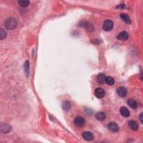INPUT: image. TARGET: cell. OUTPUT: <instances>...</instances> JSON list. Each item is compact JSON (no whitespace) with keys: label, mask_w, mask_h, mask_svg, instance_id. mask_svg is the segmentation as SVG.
<instances>
[{"label":"cell","mask_w":143,"mask_h":143,"mask_svg":"<svg viewBox=\"0 0 143 143\" xmlns=\"http://www.w3.org/2000/svg\"><path fill=\"white\" fill-rule=\"evenodd\" d=\"M120 17L121 19H122L124 22L126 23L127 24H131V22L130 17H129L128 15L125 14V13H121V14L120 15Z\"/></svg>","instance_id":"12"},{"label":"cell","mask_w":143,"mask_h":143,"mask_svg":"<svg viewBox=\"0 0 143 143\" xmlns=\"http://www.w3.org/2000/svg\"><path fill=\"white\" fill-rule=\"evenodd\" d=\"M85 123V120L82 117H77L74 120V124H75V125L79 127V128H82V127L84 126Z\"/></svg>","instance_id":"3"},{"label":"cell","mask_w":143,"mask_h":143,"mask_svg":"<svg viewBox=\"0 0 143 143\" xmlns=\"http://www.w3.org/2000/svg\"><path fill=\"white\" fill-rule=\"evenodd\" d=\"M114 26V23L112 21L106 20L104 21L103 24V29L106 31H110L111 30Z\"/></svg>","instance_id":"2"},{"label":"cell","mask_w":143,"mask_h":143,"mask_svg":"<svg viewBox=\"0 0 143 143\" xmlns=\"http://www.w3.org/2000/svg\"><path fill=\"white\" fill-rule=\"evenodd\" d=\"M105 82H106L108 85L112 86L115 83V80L114 78L111 77H106Z\"/></svg>","instance_id":"19"},{"label":"cell","mask_w":143,"mask_h":143,"mask_svg":"<svg viewBox=\"0 0 143 143\" xmlns=\"http://www.w3.org/2000/svg\"><path fill=\"white\" fill-rule=\"evenodd\" d=\"M120 114L122 115L124 117H129L130 115V113L129 110L127 109L126 107L122 106L121 107V109L120 110Z\"/></svg>","instance_id":"11"},{"label":"cell","mask_w":143,"mask_h":143,"mask_svg":"<svg viewBox=\"0 0 143 143\" xmlns=\"http://www.w3.org/2000/svg\"><path fill=\"white\" fill-rule=\"evenodd\" d=\"M24 71H25L26 76L28 77L30 73V66L29 60L26 61L25 64H24Z\"/></svg>","instance_id":"17"},{"label":"cell","mask_w":143,"mask_h":143,"mask_svg":"<svg viewBox=\"0 0 143 143\" xmlns=\"http://www.w3.org/2000/svg\"><path fill=\"white\" fill-rule=\"evenodd\" d=\"M117 38L121 41H126L129 38V34L127 32L123 31L118 34Z\"/></svg>","instance_id":"8"},{"label":"cell","mask_w":143,"mask_h":143,"mask_svg":"<svg viewBox=\"0 0 143 143\" xmlns=\"http://www.w3.org/2000/svg\"><path fill=\"white\" fill-rule=\"evenodd\" d=\"M128 125L132 130L136 131L138 130L139 125L134 120H130L128 122Z\"/></svg>","instance_id":"9"},{"label":"cell","mask_w":143,"mask_h":143,"mask_svg":"<svg viewBox=\"0 0 143 143\" xmlns=\"http://www.w3.org/2000/svg\"><path fill=\"white\" fill-rule=\"evenodd\" d=\"M18 3L21 7H26L29 6V5L30 4V1L28 0H20V1H18Z\"/></svg>","instance_id":"18"},{"label":"cell","mask_w":143,"mask_h":143,"mask_svg":"<svg viewBox=\"0 0 143 143\" xmlns=\"http://www.w3.org/2000/svg\"><path fill=\"white\" fill-rule=\"evenodd\" d=\"M139 118H140V121H141V122L142 123V112H141V114H140Z\"/></svg>","instance_id":"22"},{"label":"cell","mask_w":143,"mask_h":143,"mask_svg":"<svg viewBox=\"0 0 143 143\" xmlns=\"http://www.w3.org/2000/svg\"><path fill=\"white\" fill-rule=\"evenodd\" d=\"M107 128L110 131L113 132V133H116V132L118 131V129H119L118 125L115 122H110L109 124H108Z\"/></svg>","instance_id":"6"},{"label":"cell","mask_w":143,"mask_h":143,"mask_svg":"<svg viewBox=\"0 0 143 143\" xmlns=\"http://www.w3.org/2000/svg\"><path fill=\"white\" fill-rule=\"evenodd\" d=\"M105 79H106V76L103 73L99 74L97 77V81L99 84H104V83H105Z\"/></svg>","instance_id":"13"},{"label":"cell","mask_w":143,"mask_h":143,"mask_svg":"<svg viewBox=\"0 0 143 143\" xmlns=\"http://www.w3.org/2000/svg\"><path fill=\"white\" fill-rule=\"evenodd\" d=\"M17 21L15 18L13 17H9L7 18L5 21V27L8 30H13L17 26Z\"/></svg>","instance_id":"1"},{"label":"cell","mask_w":143,"mask_h":143,"mask_svg":"<svg viewBox=\"0 0 143 143\" xmlns=\"http://www.w3.org/2000/svg\"><path fill=\"white\" fill-rule=\"evenodd\" d=\"M71 103L68 101H64L62 102V109L66 111L69 110L70 109V108H71Z\"/></svg>","instance_id":"16"},{"label":"cell","mask_w":143,"mask_h":143,"mask_svg":"<svg viewBox=\"0 0 143 143\" xmlns=\"http://www.w3.org/2000/svg\"><path fill=\"white\" fill-rule=\"evenodd\" d=\"M83 139L87 141H91L93 139V135L92 133L90 131H86L82 134Z\"/></svg>","instance_id":"10"},{"label":"cell","mask_w":143,"mask_h":143,"mask_svg":"<svg viewBox=\"0 0 143 143\" xmlns=\"http://www.w3.org/2000/svg\"><path fill=\"white\" fill-rule=\"evenodd\" d=\"M84 26L85 28H86L89 31H92L93 30V27L90 23H85L84 24Z\"/></svg>","instance_id":"20"},{"label":"cell","mask_w":143,"mask_h":143,"mask_svg":"<svg viewBox=\"0 0 143 143\" xmlns=\"http://www.w3.org/2000/svg\"><path fill=\"white\" fill-rule=\"evenodd\" d=\"M95 117L97 120L102 121L106 118V115L103 112H98L95 115Z\"/></svg>","instance_id":"14"},{"label":"cell","mask_w":143,"mask_h":143,"mask_svg":"<svg viewBox=\"0 0 143 143\" xmlns=\"http://www.w3.org/2000/svg\"><path fill=\"white\" fill-rule=\"evenodd\" d=\"M128 104L129 106L133 109H136V107L137 106L136 101L133 99H129L128 101Z\"/></svg>","instance_id":"15"},{"label":"cell","mask_w":143,"mask_h":143,"mask_svg":"<svg viewBox=\"0 0 143 143\" xmlns=\"http://www.w3.org/2000/svg\"><path fill=\"white\" fill-rule=\"evenodd\" d=\"M7 36V33H6L4 29L0 30V39L1 40H3L5 39Z\"/></svg>","instance_id":"21"},{"label":"cell","mask_w":143,"mask_h":143,"mask_svg":"<svg viewBox=\"0 0 143 143\" xmlns=\"http://www.w3.org/2000/svg\"><path fill=\"white\" fill-rule=\"evenodd\" d=\"M117 93L121 97H125L127 95L128 91L125 87H120L117 89Z\"/></svg>","instance_id":"7"},{"label":"cell","mask_w":143,"mask_h":143,"mask_svg":"<svg viewBox=\"0 0 143 143\" xmlns=\"http://www.w3.org/2000/svg\"><path fill=\"white\" fill-rule=\"evenodd\" d=\"M94 95L98 98H102L105 95V92L104 89L101 88H97L94 90Z\"/></svg>","instance_id":"4"},{"label":"cell","mask_w":143,"mask_h":143,"mask_svg":"<svg viewBox=\"0 0 143 143\" xmlns=\"http://www.w3.org/2000/svg\"><path fill=\"white\" fill-rule=\"evenodd\" d=\"M12 127L9 124H2L1 125V131L2 133L7 134L9 133L11 131Z\"/></svg>","instance_id":"5"}]
</instances>
